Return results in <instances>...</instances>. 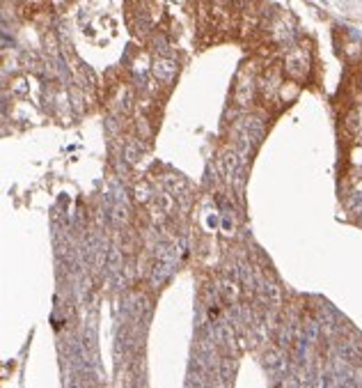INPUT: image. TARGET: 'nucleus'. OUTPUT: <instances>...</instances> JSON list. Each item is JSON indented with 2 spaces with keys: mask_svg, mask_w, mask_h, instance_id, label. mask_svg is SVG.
Segmentation results:
<instances>
[{
  "mask_svg": "<svg viewBox=\"0 0 362 388\" xmlns=\"http://www.w3.org/2000/svg\"><path fill=\"white\" fill-rule=\"evenodd\" d=\"M282 83H284V67L280 63H273V65H268L260 71V78H257V92H260V99L264 101V104H275Z\"/></svg>",
  "mask_w": 362,
  "mask_h": 388,
  "instance_id": "obj_1",
  "label": "nucleus"
},
{
  "mask_svg": "<svg viewBox=\"0 0 362 388\" xmlns=\"http://www.w3.org/2000/svg\"><path fill=\"white\" fill-rule=\"evenodd\" d=\"M282 67H284V74L292 80H298V83L307 80L309 71H312V56H309V48H303V46L289 48L284 53Z\"/></svg>",
  "mask_w": 362,
  "mask_h": 388,
  "instance_id": "obj_2",
  "label": "nucleus"
},
{
  "mask_svg": "<svg viewBox=\"0 0 362 388\" xmlns=\"http://www.w3.org/2000/svg\"><path fill=\"white\" fill-rule=\"evenodd\" d=\"M257 78H260V74H257L255 63L243 65L239 76H236V85H234L236 106H250L252 104V97H255V90H257Z\"/></svg>",
  "mask_w": 362,
  "mask_h": 388,
  "instance_id": "obj_3",
  "label": "nucleus"
},
{
  "mask_svg": "<svg viewBox=\"0 0 362 388\" xmlns=\"http://www.w3.org/2000/svg\"><path fill=\"white\" fill-rule=\"evenodd\" d=\"M85 35L95 44H108L110 39L117 35V26H115V21H112L108 14H101V16H95L85 26Z\"/></svg>",
  "mask_w": 362,
  "mask_h": 388,
  "instance_id": "obj_4",
  "label": "nucleus"
},
{
  "mask_svg": "<svg viewBox=\"0 0 362 388\" xmlns=\"http://www.w3.org/2000/svg\"><path fill=\"white\" fill-rule=\"evenodd\" d=\"M151 74H154V80H156V83L170 85L174 76H177V65H174L170 58L161 56L151 63Z\"/></svg>",
  "mask_w": 362,
  "mask_h": 388,
  "instance_id": "obj_5",
  "label": "nucleus"
},
{
  "mask_svg": "<svg viewBox=\"0 0 362 388\" xmlns=\"http://www.w3.org/2000/svg\"><path fill=\"white\" fill-rule=\"evenodd\" d=\"M344 131L351 136H358L362 131V104H356L346 110L344 115Z\"/></svg>",
  "mask_w": 362,
  "mask_h": 388,
  "instance_id": "obj_6",
  "label": "nucleus"
},
{
  "mask_svg": "<svg viewBox=\"0 0 362 388\" xmlns=\"http://www.w3.org/2000/svg\"><path fill=\"white\" fill-rule=\"evenodd\" d=\"M301 95V83L298 80H292L287 78L282 88H280V95H277V101H282V104H292V101Z\"/></svg>",
  "mask_w": 362,
  "mask_h": 388,
  "instance_id": "obj_7",
  "label": "nucleus"
},
{
  "mask_svg": "<svg viewBox=\"0 0 362 388\" xmlns=\"http://www.w3.org/2000/svg\"><path fill=\"white\" fill-rule=\"evenodd\" d=\"M149 198H151L149 184H147V182H140L138 187H136V200H138V202H147Z\"/></svg>",
  "mask_w": 362,
  "mask_h": 388,
  "instance_id": "obj_8",
  "label": "nucleus"
},
{
  "mask_svg": "<svg viewBox=\"0 0 362 388\" xmlns=\"http://www.w3.org/2000/svg\"><path fill=\"white\" fill-rule=\"evenodd\" d=\"M50 3H53V7L62 9V7H67V5H69V0H50Z\"/></svg>",
  "mask_w": 362,
  "mask_h": 388,
  "instance_id": "obj_9",
  "label": "nucleus"
},
{
  "mask_svg": "<svg viewBox=\"0 0 362 388\" xmlns=\"http://www.w3.org/2000/svg\"><path fill=\"white\" fill-rule=\"evenodd\" d=\"M356 142H358V147L362 150V131H360V134L356 136Z\"/></svg>",
  "mask_w": 362,
  "mask_h": 388,
  "instance_id": "obj_10",
  "label": "nucleus"
},
{
  "mask_svg": "<svg viewBox=\"0 0 362 388\" xmlns=\"http://www.w3.org/2000/svg\"><path fill=\"white\" fill-rule=\"evenodd\" d=\"M172 3H186V0H172Z\"/></svg>",
  "mask_w": 362,
  "mask_h": 388,
  "instance_id": "obj_11",
  "label": "nucleus"
}]
</instances>
